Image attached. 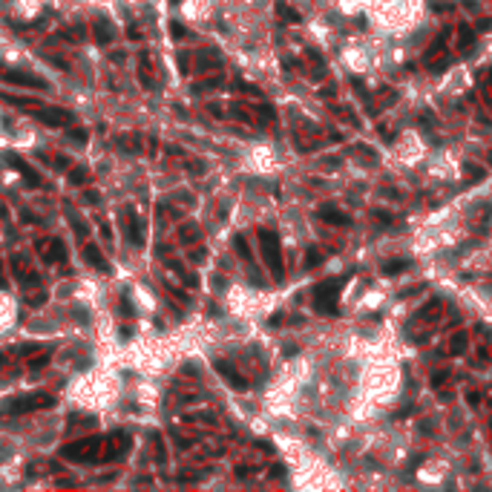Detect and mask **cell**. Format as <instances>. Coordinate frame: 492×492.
Masks as SVG:
<instances>
[{
    "mask_svg": "<svg viewBox=\"0 0 492 492\" xmlns=\"http://www.w3.org/2000/svg\"><path fill=\"white\" fill-rule=\"evenodd\" d=\"M466 343H469L466 331H458L452 340H449V354H463V351H466Z\"/></svg>",
    "mask_w": 492,
    "mask_h": 492,
    "instance_id": "obj_10",
    "label": "cell"
},
{
    "mask_svg": "<svg viewBox=\"0 0 492 492\" xmlns=\"http://www.w3.org/2000/svg\"><path fill=\"white\" fill-rule=\"evenodd\" d=\"M127 225H130V242H133V245H141L144 239H141V230L136 228V216H133V210H127Z\"/></svg>",
    "mask_w": 492,
    "mask_h": 492,
    "instance_id": "obj_12",
    "label": "cell"
},
{
    "mask_svg": "<svg viewBox=\"0 0 492 492\" xmlns=\"http://www.w3.org/2000/svg\"><path fill=\"white\" fill-rule=\"evenodd\" d=\"M49 394H32V397H15L9 403V412H35V409H49L52 406Z\"/></svg>",
    "mask_w": 492,
    "mask_h": 492,
    "instance_id": "obj_4",
    "label": "cell"
},
{
    "mask_svg": "<svg viewBox=\"0 0 492 492\" xmlns=\"http://www.w3.org/2000/svg\"><path fill=\"white\" fill-rule=\"evenodd\" d=\"M95 38H98V44H110V38H113V29H110V23L98 18V26H95Z\"/></svg>",
    "mask_w": 492,
    "mask_h": 492,
    "instance_id": "obj_11",
    "label": "cell"
},
{
    "mask_svg": "<svg viewBox=\"0 0 492 492\" xmlns=\"http://www.w3.org/2000/svg\"><path fill=\"white\" fill-rule=\"evenodd\" d=\"M98 446H101V437H90V440H81V443H72V446H67L61 455L69 460H90L95 452H98Z\"/></svg>",
    "mask_w": 492,
    "mask_h": 492,
    "instance_id": "obj_3",
    "label": "cell"
},
{
    "mask_svg": "<svg viewBox=\"0 0 492 492\" xmlns=\"http://www.w3.org/2000/svg\"><path fill=\"white\" fill-rule=\"evenodd\" d=\"M472 41V29L469 26H460V46H469Z\"/></svg>",
    "mask_w": 492,
    "mask_h": 492,
    "instance_id": "obj_18",
    "label": "cell"
},
{
    "mask_svg": "<svg viewBox=\"0 0 492 492\" xmlns=\"http://www.w3.org/2000/svg\"><path fill=\"white\" fill-rule=\"evenodd\" d=\"M6 161H9L12 167H15V170L21 173V176H23V182L29 184V187H38V184H41V176H38V173H35V170H32V167H29V164H26L23 159H18L15 153H9V156H6Z\"/></svg>",
    "mask_w": 492,
    "mask_h": 492,
    "instance_id": "obj_6",
    "label": "cell"
},
{
    "mask_svg": "<svg viewBox=\"0 0 492 492\" xmlns=\"http://www.w3.org/2000/svg\"><path fill=\"white\" fill-rule=\"evenodd\" d=\"M216 371H219V374H222L225 380H228V383H230V386H233L236 391H245V389H248V380H242V377H239V371L230 366L228 360H216Z\"/></svg>",
    "mask_w": 492,
    "mask_h": 492,
    "instance_id": "obj_5",
    "label": "cell"
},
{
    "mask_svg": "<svg viewBox=\"0 0 492 492\" xmlns=\"http://www.w3.org/2000/svg\"><path fill=\"white\" fill-rule=\"evenodd\" d=\"M46 259H52V262H61V259H64V245L58 239L49 242V256H46Z\"/></svg>",
    "mask_w": 492,
    "mask_h": 492,
    "instance_id": "obj_14",
    "label": "cell"
},
{
    "mask_svg": "<svg viewBox=\"0 0 492 492\" xmlns=\"http://www.w3.org/2000/svg\"><path fill=\"white\" fill-rule=\"evenodd\" d=\"M409 268V262L406 259H391L389 265H383V274L386 276H394V274H400V271H406Z\"/></svg>",
    "mask_w": 492,
    "mask_h": 492,
    "instance_id": "obj_13",
    "label": "cell"
},
{
    "mask_svg": "<svg viewBox=\"0 0 492 492\" xmlns=\"http://www.w3.org/2000/svg\"><path fill=\"white\" fill-rule=\"evenodd\" d=\"M233 245H236V251H239L242 256H245V259L251 262V251H248V242L242 239V236H236V242H233Z\"/></svg>",
    "mask_w": 492,
    "mask_h": 492,
    "instance_id": "obj_16",
    "label": "cell"
},
{
    "mask_svg": "<svg viewBox=\"0 0 492 492\" xmlns=\"http://www.w3.org/2000/svg\"><path fill=\"white\" fill-rule=\"evenodd\" d=\"M305 265H308V268L320 265V253H317V251H308V253H305Z\"/></svg>",
    "mask_w": 492,
    "mask_h": 492,
    "instance_id": "obj_19",
    "label": "cell"
},
{
    "mask_svg": "<svg viewBox=\"0 0 492 492\" xmlns=\"http://www.w3.org/2000/svg\"><path fill=\"white\" fill-rule=\"evenodd\" d=\"M84 179H87V173L81 170V167H78V170H72V176H69V182H72V184H81Z\"/></svg>",
    "mask_w": 492,
    "mask_h": 492,
    "instance_id": "obj_20",
    "label": "cell"
},
{
    "mask_svg": "<svg viewBox=\"0 0 492 492\" xmlns=\"http://www.w3.org/2000/svg\"><path fill=\"white\" fill-rule=\"evenodd\" d=\"M69 136L75 138V141H87V133H84V130H72Z\"/></svg>",
    "mask_w": 492,
    "mask_h": 492,
    "instance_id": "obj_22",
    "label": "cell"
},
{
    "mask_svg": "<svg viewBox=\"0 0 492 492\" xmlns=\"http://www.w3.org/2000/svg\"><path fill=\"white\" fill-rule=\"evenodd\" d=\"M170 32H173V38H176V41H182V38H184V32H187V29H184L182 23H170Z\"/></svg>",
    "mask_w": 492,
    "mask_h": 492,
    "instance_id": "obj_17",
    "label": "cell"
},
{
    "mask_svg": "<svg viewBox=\"0 0 492 492\" xmlns=\"http://www.w3.org/2000/svg\"><path fill=\"white\" fill-rule=\"evenodd\" d=\"M84 256H87V262H90V265H95L98 271H104V274L110 271V265H107V259H104V253L98 251L95 245H87V248H84Z\"/></svg>",
    "mask_w": 492,
    "mask_h": 492,
    "instance_id": "obj_9",
    "label": "cell"
},
{
    "mask_svg": "<svg viewBox=\"0 0 492 492\" xmlns=\"http://www.w3.org/2000/svg\"><path fill=\"white\" fill-rule=\"evenodd\" d=\"M345 282V276H340V279H325V282H320V285L314 288V305H317V311L320 314H337V294H340V285Z\"/></svg>",
    "mask_w": 492,
    "mask_h": 492,
    "instance_id": "obj_2",
    "label": "cell"
},
{
    "mask_svg": "<svg viewBox=\"0 0 492 492\" xmlns=\"http://www.w3.org/2000/svg\"><path fill=\"white\" fill-rule=\"evenodd\" d=\"M6 81L21 84V87H32V90H44V87H46L44 81H38L35 75H23V72H6Z\"/></svg>",
    "mask_w": 492,
    "mask_h": 492,
    "instance_id": "obj_8",
    "label": "cell"
},
{
    "mask_svg": "<svg viewBox=\"0 0 492 492\" xmlns=\"http://www.w3.org/2000/svg\"><path fill=\"white\" fill-rule=\"evenodd\" d=\"M466 400H469L472 406H478V400H481V394H478V391H469V394H466Z\"/></svg>",
    "mask_w": 492,
    "mask_h": 492,
    "instance_id": "obj_23",
    "label": "cell"
},
{
    "mask_svg": "<svg viewBox=\"0 0 492 492\" xmlns=\"http://www.w3.org/2000/svg\"><path fill=\"white\" fill-rule=\"evenodd\" d=\"M320 219H322V222H328V225H343V228H345V225H351V219L345 216V213H340L334 205H322L320 207Z\"/></svg>",
    "mask_w": 492,
    "mask_h": 492,
    "instance_id": "obj_7",
    "label": "cell"
},
{
    "mask_svg": "<svg viewBox=\"0 0 492 492\" xmlns=\"http://www.w3.org/2000/svg\"><path fill=\"white\" fill-rule=\"evenodd\" d=\"M276 9H279V15H282L285 21H291V23H299V15H297V12H291V6H285V3H276Z\"/></svg>",
    "mask_w": 492,
    "mask_h": 492,
    "instance_id": "obj_15",
    "label": "cell"
},
{
    "mask_svg": "<svg viewBox=\"0 0 492 492\" xmlns=\"http://www.w3.org/2000/svg\"><path fill=\"white\" fill-rule=\"evenodd\" d=\"M449 377V371H435V377H432V386H435V389H437V386H443V380H446Z\"/></svg>",
    "mask_w": 492,
    "mask_h": 492,
    "instance_id": "obj_21",
    "label": "cell"
},
{
    "mask_svg": "<svg viewBox=\"0 0 492 492\" xmlns=\"http://www.w3.org/2000/svg\"><path fill=\"white\" fill-rule=\"evenodd\" d=\"M259 245H262L268 271H271L274 279L279 282V279L285 276V268H282V253H279V239H276V233L274 230H259Z\"/></svg>",
    "mask_w": 492,
    "mask_h": 492,
    "instance_id": "obj_1",
    "label": "cell"
}]
</instances>
